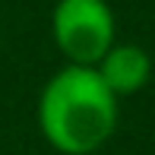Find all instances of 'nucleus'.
I'll return each instance as SVG.
<instances>
[{
    "label": "nucleus",
    "instance_id": "nucleus-1",
    "mask_svg": "<svg viewBox=\"0 0 155 155\" xmlns=\"http://www.w3.org/2000/svg\"><path fill=\"white\" fill-rule=\"evenodd\" d=\"M41 136L63 155L101 149L117 127V98L95 67H63L45 82L38 98Z\"/></svg>",
    "mask_w": 155,
    "mask_h": 155
},
{
    "label": "nucleus",
    "instance_id": "nucleus-2",
    "mask_svg": "<svg viewBox=\"0 0 155 155\" xmlns=\"http://www.w3.org/2000/svg\"><path fill=\"white\" fill-rule=\"evenodd\" d=\"M51 32L73 67H95L114 45V13L104 0H57Z\"/></svg>",
    "mask_w": 155,
    "mask_h": 155
},
{
    "label": "nucleus",
    "instance_id": "nucleus-3",
    "mask_svg": "<svg viewBox=\"0 0 155 155\" xmlns=\"http://www.w3.org/2000/svg\"><path fill=\"white\" fill-rule=\"evenodd\" d=\"M95 73L111 89V95H133L149 82L152 60L139 45H111V51L95 63Z\"/></svg>",
    "mask_w": 155,
    "mask_h": 155
}]
</instances>
